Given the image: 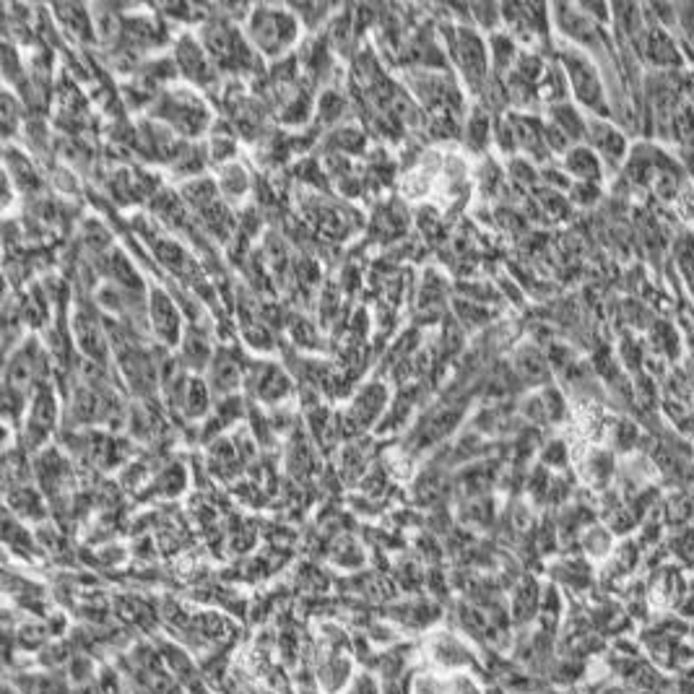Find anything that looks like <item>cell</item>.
Wrapping results in <instances>:
<instances>
[{"label":"cell","instance_id":"7c38bea8","mask_svg":"<svg viewBox=\"0 0 694 694\" xmlns=\"http://www.w3.org/2000/svg\"><path fill=\"white\" fill-rule=\"evenodd\" d=\"M385 388L380 383H370L364 385L362 390H359L357 401L351 403V419L357 416L359 424H370L372 419H377V414L383 411L385 406Z\"/></svg>","mask_w":694,"mask_h":694},{"label":"cell","instance_id":"7402d4cb","mask_svg":"<svg viewBox=\"0 0 694 694\" xmlns=\"http://www.w3.org/2000/svg\"><path fill=\"white\" fill-rule=\"evenodd\" d=\"M468 138H471L476 149H484V143L489 138V117L484 115V110H476L468 120Z\"/></svg>","mask_w":694,"mask_h":694},{"label":"cell","instance_id":"e0dca14e","mask_svg":"<svg viewBox=\"0 0 694 694\" xmlns=\"http://www.w3.org/2000/svg\"><path fill=\"white\" fill-rule=\"evenodd\" d=\"M492 58L497 63L500 71H507L513 60H518V50H515V42L505 34H494L492 37Z\"/></svg>","mask_w":694,"mask_h":694},{"label":"cell","instance_id":"8fae6325","mask_svg":"<svg viewBox=\"0 0 694 694\" xmlns=\"http://www.w3.org/2000/svg\"><path fill=\"white\" fill-rule=\"evenodd\" d=\"M549 117H552L554 128L562 130V133L570 138V143L575 141V146H578V143H583L585 136H588V120L580 115V110L575 107V104H570V102L552 104Z\"/></svg>","mask_w":694,"mask_h":694},{"label":"cell","instance_id":"ac0fdd59","mask_svg":"<svg viewBox=\"0 0 694 694\" xmlns=\"http://www.w3.org/2000/svg\"><path fill=\"white\" fill-rule=\"evenodd\" d=\"M16 497L24 502H11L13 507H16V513H19V518H42L45 515V507H42V500H39V494H34L32 489H16Z\"/></svg>","mask_w":694,"mask_h":694},{"label":"cell","instance_id":"44dd1931","mask_svg":"<svg viewBox=\"0 0 694 694\" xmlns=\"http://www.w3.org/2000/svg\"><path fill=\"white\" fill-rule=\"evenodd\" d=\"M208 409V390L203 388V383H190L185 388V411H188L193 419L203 414Z\"/></svg>","mask_w":694,"mask_h":694},{"label":"cell","instance_id":"52a82bcc","mask_svg":"<svg viewBox=\"0 0 694 694\" xmlns=\"http://www.w3.org/2000/svg\"><path fill=\"white\" fill-rule=\"evenodd\" d=\"M565 172L585 185H598L604 180V162L588 143H578L565 154Z\"/></svg>","mask_w":694,"mask_h":694},{"label":"cell","instance_id":"d6986e66","mask_svg":"<svg viewBox=\"0 0 694 694\" xmlns=\"http://www.w3.org/2000/svg\"><path fill=\"white\" fill-rule=\"evenodd\" d=\"M237 380H240V370H237L229 359L214 362V367H211V383H214V388L232 390L234 385H237Z\"/></svg>","mask_w":694,"mask_h":694},{"label":"cell","instance_id":"d4e9b609","mask_svg":"<svg viewBox=\"0 0 694 694\" xmlns=\"http://www.w3.org/2000/svg\"><path fill=\"white\" fill-rule=\"evenodd\" d=\"M346 694H383V689L377 687L372 676L362 674V676H357L354 682H351V687L346 689Z\"/></svg>","mask_w":694,"mask_h":694},{"label":"cell","instance_id":"5bb4252c","mask_svg":"<svg viewBox=\"0 0 694 694\" xmlns=\"http://www.w3.org/2000/svg\"><path fill=\"white\" fill-rule=\"evenodd\" d=\"M645 37H648V45H645L648 47V60H653V65L671 68V65L682 63V58H679V52H676L669 34L661 32V29H648Z\"/></svg>","mask_w":694,"mask_h":694},{"label":"cell","instance_id":"4fadbf2b","mask_svg":"<svg viewBox=\"0 0 694 694\" xmlns=\"http://www.w3.org/2000/svg\"><path fill=\"white\" fill-rule=\"evenodd\" d=\"M55 424V398H52L50 388L39 390L37 401L32 406V416H29V435L37 440L42 437L45 440L50 427Z\"/></svg>","mask_w":694,"mask_h":694},{"label":"cell","instance_id":"2e32d148","mask_svg":"<svg viewBox=\"0 0 694 694\" xmlns=\"http://www.w3.org/2000/svg\"><path fill=\"white\" fill-rule=\"evenodd\" d=\"M219 185H221V193L227 195V198H232V201H237V198H242V195L250 190V177H247V172L240 167V164H227Z\"/></svg>","mask_w":694,"mask_h":694},{"label":"cell","instance_id":"ffe728a7","mask_svg":"<svg viewBox=\"0 0 694 694\" xmlns=\"http://www.w3.org/2000/svg\"><path fill=\"white\" fill-rule=\"evenodd\" d=\"M190 359L193 367H203V364L211 362V349H208V341L198 338L195 333L185 336V362Z\"/></svg>","mask_w":694,"mask_h":694},{"label":"cell","instance_id":"603a6c76","mask_svg":"<svg viewBox=\"0 0 694 694\" xmlns=\"http://www.w3.org/2000/svg\"><path fill=\"white\" fill-rule=\"evenodd\" d=\"M344 110H346V102L341 99V94H336V91H328V94L320 99V115H323L328 123H336Z\"/></svg>","mask_w":694,"mask_h":694},{"label":"cell","instance_id":"277c9868","mask_svg":"<svg viewBox=\"0 0 694 694\" xmlns=\"http://www.w3.org/2000/svg\"><path fill=\"white\" fill-rule=\"evenodd\" d=\"M453 55L463 81L474 91L484 89V86H487L489 50L487 45L481 42L479 32L468 29V26H458L453 32Z\"/></svg>","mask_w":694,"mask_h":694},{"label":"cell","instance_id":"9a60e30c","mask_svg":"<svg viewBox=\"0 0 694 694\" xmlns=\"http://www.w3.org/2000/svg\"><path fill=\"white\" fill-rule=\"evenodd\" d=\"M253 377L258 380L255 393H258V398H263V401H279V398H284L286 393H289V380H286V375L279 367H263V370L255 372Z\"/></svg>","mask_w":694,"mask_h":694},{"label":"cell","instance_id":"7a4b0ae2","mask_svg":"<svg viewBox=\"0 0 694 694\" xmlns=\"http://www.w3.org/2000/svg\"><path fill=\"white\" fill-rule=\"evenodd\" d=\"M562 60V71H565L567 86L572 89L575 99L583 104L585 110H591L593 117H609V97H606L604 78L598 73L596 63H593L583 50L567 47L559 55Z\"/></svg>","mask_w":694,"mask_h":694},{"label":"cell","instance_id":"9c48e42d","mask_svg":"<svg viewBox=\"0 0 694 694\" xmlns=\"http://www.w3.org/2000/svg\"><path fill=\"white\" fill-rule=\"evenodd\" d=\"M432 661L442 669H453L455 674L466 666H474V656L463 643H458V637L453 635H437L432 640Z\"/></svg>","mask_w":694,"mask_h":694},{"label":"cell","instance_id":"3957f363","mask_svg":"<svg viewBox=\"0 0 694 694\" xmlns=\"http://www.w3.org/2000/svg\"><path fill=\"white\" fill-rule=\"evenodd\" d=\"M154 115H159L172 130H180L185 136H198L208 128V110L201 99L190 91H169L156 102Z\"/></svg>","mask_w":694,"mask_h":694},{"label":"cell","instance_id":"6da1fadb","mask_svg":"<svg viewBox=\"0 0 694 694\" xmlns=\"http://www.w3.org/2000/svg\"><path fill=\"white\" fill-rule=\"evenodd\" d=\"M247 42L266 58H279L299 37L297 13L279 6H255L247 16Z\"/></svg>","mask_w":694,"mask_h":694},{"label":"cell","instance_id":"8992f818","mask_svg":"<svg viewBox=\"0 0 694 694\" xmlns=\"http://www.w3.org/2000/svg\"><path fill=\"white\" fill-rule=\"evenodd\" d=\"M175 60L182 76L190 78L193 84L208 86L216 81L214 60H211V55L206 52V47H203L201 42H195L193 37H180L175 50Z\"/></svg>","mask_w":694,"mask_h":694},{"label":"cell","instance_id":"cb8c5ba5","mask_svg":"<svg viewBox=\"0 0 694 694\" xmlns=\"http://www.w3.org/2000/svg\"><path fill=\"white\" fill-rule=\"evenodd\" d=\"M445 694H481V689L468 674H455L450 682H445Z\"/></svg>","mask_w":694,"mask_h":694},{"label":"cell","instance_id":"ba28073f","mask_svg":"<svg viewBox=\"0 0 694 694\" xmlns=\"http://www.w3.org/2000/svg\"><path fill=\"white\" fill-rule=\"evenodd\" d=\"M149 310L156 336L162 338L164 344H177L180 341V315H177V307L172 305V299L159 292V289H154Z\"/></svg>","mask_w":694,"mask_h":694},{"label":"cell","instance_id":"5b68a950","mask_svg":"<svg viewBox=\"0 0 694 694\" xmlns=\"http://www.w3.org/2000/svg\"><path fill=\"white\" fill-rule=\"evenodd\" d=\"M585 143L596 151L601 162L614 169L627 159V151H630L622 130L614 123H609V120H604V117H591V120H588V136H585Z\"/></svg>","mask_w":694,"mask_h":694},{"label":"cell","instance_id":"30bf717a","mask_svg":"<svg viewBox=\"0 0 694 694\" xmlns=\"http://www.w3.org/2000/svg\"><path fill=\"white\" fill-rule=\"evenodd\" d=\"M318 682L328 694H336L338 689L351 687V661L341 656L338 650H333L331 656L318 663Z\"/></svg>","mask_w":694,"mask_h":694},{"label":"cell","instance_id":"484cf974","mask_svg":"<svg viewBox=\"0 0 694 694\" xmlns=\"http://www.w3.org/2000/svg\"><path fill=\"white\" fill-rule=\"evenodd\" d=\"M16 99H13L11 91H6V97H3V123H6V136H11L13 128H16Z\"/></svg>","mask_w":694,"mask_h":694}]
</instances>
